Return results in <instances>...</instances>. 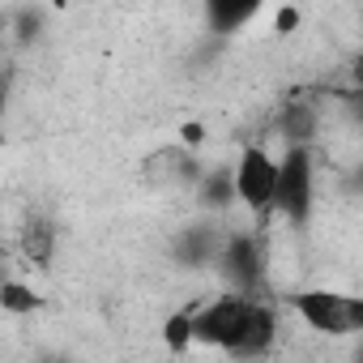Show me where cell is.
<instances>
[{"instance_id":"cell-9","label":"cell","mask_w":363,"mask_h":363,"mask_svg":"<svg viewBox=\"0 0 363 363\" xmlns=\"http://www.w3.org/2000/svg\"><path fill=\"white\" fill-rule=\"evenodd\" d=\"M0 308H5L9 316H30L35 308H43V299L35 295V286H26L18 278H5L0 282Z\"/></svg>"},{"instance_id":"cell-4","label":"cell","mask_w":363,"mask_h":363,"mask_svg":"<svg viewBox=\"0 0 363 363\" xmlns=\"http://www.w3.org/2000/svg\"><path fill=\"white\" fill-rule=\"evenodd\" d=\"M316 210V158L308 141H291L282 154V184H278V218L291 231H308Z\"/></svg>"},{"instance_id":"cell-10","label":"cell","mask_w":363,"mask_h":363,"mask_svg":"<svg viewBox=\"0 0 363 363\" xmlns=\"http://www.w3.org/2000/svg\"><path fill=\"white\" fill-rule=\"evenodd\" d=\"M162 337H167L175 350H189V346H193V320H189V312H175V316L162 325Z\"/></svg>"},{"instance_id":"cell-2","label":"cell","mask_w":363,"mask_h":363,"mask_svg":"<svg viewBox=\"0 0 363 363\" xmlns=\"http://www.w3.org/2000/svg\"><path fill=\"white\" fill-rule=\"evenodd\" d=\"M291 312L320 337H363V295L337 286H303L291 299Z\"/></svg>"},{"instance_id":"cell-3","label":"cell","mask_w":363,"mask_h":363,"mask_svg":"<svg viewBox=\"0 0 363 363\" xmlns=\"http://www.w3.org/2000/svg\"><path fill=\"white\" fill-rule=\"evenodd\" d=\"M235 201L248 210L252 227H269L278 218V184H282V158H274L265 145H244L235 158Z\"/></svg>"},{"instance_id":"cell-8","label":"cell","mask_w":363,"mask_h":363,"mask_svg":"<svg viewBox=\"0 0 363 363\" xmlns=\"http://www.w3.org/2000/svg\"><path fill=\"white\" fill-rule=\"evenodd\" d=\"M22 252H26V261L39 265V269L52 265V252H56V227H52V218L30 214V218L22 223Z\"/></svg>"},{"instance_id":"cell-5","label":"cell","mask_w":363,"mask_h":363,"mask_svg":"<svg viewBox=\"0 0 363 363\" xmlns=\"http://www.w3.org/2000/svg\"><path fill=\"white\" fill-rule=\"evenodd\" d=\"M218 274L231 291L244 295H269V265H265V231H227L223 257H218Z\"/></svg>"},{"instance_id":"cell-1","label":"cell","mask_w":363,"mask_h":363,"mask_svg":"<svg viewBox=\"0 0 363 363\" xmlns=\"http://www.w3.org/2000/svg\"><path fill=\"white\" fill-rule=\"evenodd\" d=\"M193 320V346H210L231 359H261L278 342V308L265 295L223 291L189 312Z\"/></svg>"},{"instance_id":"cell-6","label":"cell","mask_w":363,"mask_h":363,"mask_svg":"<svg viewBox=\"0 0 363 363\" xmlns=\"http://www.w3.org/2000/svg\"><path fill=\"white\" fill-rule=\"evenodd\" d=\"M223 244H227L223 227H214V223H189V227H179L171 235L167 252H171V261L179 269H218Z\"/></svg>"},{"instance_id":"cell-11","label":"cell","mask_w":363,"mask_h":363,"mask_svg":"<svg viewBox=\"0 0 363 363\" xmlns=\"http://www.w3.org/2000/svg\"><path fill=\"white\" fill-rule=\"evenodd\" d=\"M350 193H359V197H363V162L350 171Z\"/></svg>"},{"instance_id":"cell-7","label":"cell","mask_w":363,"mask_h":363,"mask_svg":"<svg viewBox=\"0 0 363 363\" xmlns=\"http://www.w3.org/2000/svg\"><path fill=\"white\" fill-rule=\"evenodd\" d=\"M197 5H201L206 35L218 39V43H231L274 5V0H197Z\"/></svg>"}]
</instances>
